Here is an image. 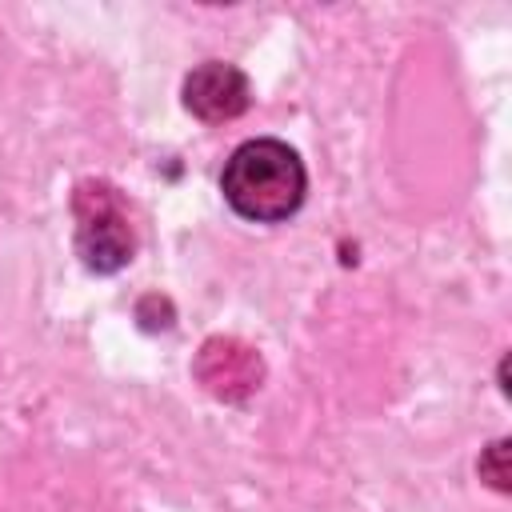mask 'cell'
Wrapping results in <instances>:
<instances>
[{"mask_svg": "<svg viewBox=\"0 0 512 512\" xmlns=\"http://www.w3.org/2000/svg\"><path fill=\"white\" fill-rule=\"evenodd\" d=\"M224 200L256 224L288 220L304 200V164L280 140H248L224 164Z\"/></svg>", "mask_w": 512, "mask_h": 512, "instance_id": "1", "label": "cell"}, {"mask_svg": "<svg viewBox=\"0 0 512 512\" xmlns=\"http://www.w3.org/2000/svg\"><path fill=\"white\" fill-rule=\"evenodd\" d=\"M76 248L92 272H116L132 260V224L108 184H84L76 192Z\"/></svg>", "mask_w": 512, "mask_h": 512, "instance_id": "2", "label": "cell"}, {"mask_svg": "<svg viewBox=\"0 0 512 512\" xmlns=\"http://www.w3.org/2000/svg\"><path fill=\"white\" fill-rule=\"evenodd\" d=\"M248 76L232 64L208 60L200 64L188 80H184V108L192 116H200L204 124H224L236 120L248 108Z\"/></svg>", "mask_w": 512, "mask_h": 512, "instance_id": "3", "label": "cell"}, {"mask_svg": "<svg viewBox=\"0 0 512 512\" xmlns=\"http://www.w3.org/2000/svg\"><path fill=\"white\" fill-rule=\"evenodd\" d=\"M260 356L240 340H208L196 360L200 384L220 400H244L260 388Z\"/></svg>", "mask_w": 512, "mask_h": 512, "instance_id": "4", "label": "cell"}]
</instances>
